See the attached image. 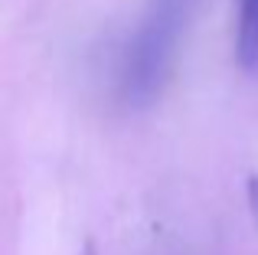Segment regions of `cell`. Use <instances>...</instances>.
Returning <instances> with one entry per match:
<instances>
[{
	"label": "cell",
	"mask_w": 258,
	"mask_h": 255,
	"mask_svg": "<svg viewBox=\"0 0 258 255\" xmlns=\"http://www.w3.org/2000/svg\"><path fill=\"white\" fill-rule=\"evenodd\" d=\"M200 0H147L121 59V98L131 108H147L160 98L180 59Z\"/></svg>",
	"instance_id": "cell-1"
},
{
	"label": "cell",
	"mask_w": 258,
	"mask_h": 255,
	"mask_svg": "<svg viewBox=\"0 0 258 255\" xmlns=\"http://www.w3.org/2000/svg\"><path fill=\"white\" fill-rule=\"evenodd\" d=\"M235 62L258 69V0H235Z\"/></svg>",
	"instance_id": "cell-2"
},
{
	"label": "cell",
	"mask_w": 258,
	"mask_h": 255,
	"mask_svg": "<svg viewBox=\"0 0 258 255\" xmlns=\"http://www.w3.org/2000/svg\"><path fill=\"white\" fill-rule=\"evenodd\" d=\"M245 190H248V210H252V216H255V223H258V170L248 177Z\"/></svg>",
	"instance_id": "cell-3"
},
{
	"label": "cell",
	"mask_w": 258,
	"mask_h": 255,
	"mask_svg": "<svg viewBox=\"0 0 258 255\" xmlns=\"http://www.w3.org/2000/svg\"><path fill=\"white\" fill-rule=\"evenodd\" d=\"M76 255H98V252H95V245H92V242H85V245H82V249H79Z\"/></svg>",
	"instance_id": "cell-4"
}]
</instances>
